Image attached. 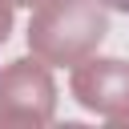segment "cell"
Here are the masks:
<instances>
[{"instance_id":"cell-1","label":"cell","mask_w":129,"mask_h":129,"mask_svg":"<svg viewBox=\"0 0 129 129\" xmlns=\"http://www.w3.org/2000/svg\"><path fill=\"white\" fill-rule=\"evenodd\" d=\"M105 36V16L93 0H52L28 28V44L52 64H77Z\"/></svg>"},{"instance_id":"cell-6","label":"cell","mask_w":129,"mask_h":129,"mask_svg":"<svg viewBox=\"0 0 129 129\" xmlns=\"http://www.w3.org/2000/svg\"><path fill=\"white\" fill-rule=\"evenodd\" d=\"M12 4H36V0H12Z\"/></svg>"},{"instance_id":"cell-2","label":"cell","mask_w":129,"mask_h":129,"mask_svg":"<svg viewBox=\"0 0 129 129\" xmlns=\"http://www.w3.org/2000/svg\"><path fill=\"white\" fill-rule=\"evenodd\" d=\"M52 113V81L40 64L16 60L0 77V121H44Z\"/></svg>"},{"instance_id":"cell-4","label":"cell","mask_w":129,"mask_h":129,"mask_svg":"<svg viewBox=\"0 0 129 129\" xmlns=\"http://www.w3.org/2000/svg\"><path fill=\"white\" fill-rule=\"evenodd\" d=\"M8 24H12V16H8V8H0V40L8 36Z\"/></svg>"},{"instance_id":"cell-3","label":"cell","mask_w":129,"mask_h":129,"mask_svg":"<svg viewBox=\"0 0 129 129\" xmlns=\"http://www.w3.org/2000/svg\"><path fill=\"white\" fill-rule=\"evenodd\" d=\"M73 93L93 113L129 117V64L125 60H89L77 69Z\"/></svg>"},{"instance_id":"cell-5","label":"cell","mask_w":129,"mask_h":129,"mask_svg":"<svg viewBox=\"0 0 129 129\" xmlns=\"http://www.w3.org/2000/svg\"><path fill=\"white\" fill-rule=\"evenodd\" d=\"M109 8H117V12H129V0H105Z\"/></svg>"}]
</instances>
